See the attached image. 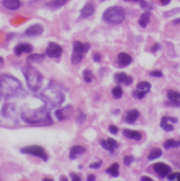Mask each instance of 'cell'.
I'll list each match as a JSON object with an SVG mask.
<instances>
[{
	"label": "cell",
	"mask_w": 180,
	"mask_h": 181,
	"mask_svg": "<svg viewBox=\"0 0 180 181\" xmlns=\"http://www.w3.org/2000/svg\"><path fill=\"white\" fill-rule=\"evenodd\" d=\"M40 98L44 102L45 107L50 110L61 105L66 99V95L62 85L54 80H50L40 92Z\"/></svg>",
	"instance_id": "6da1fadb"
},
{
	"label": "cell",
	"mask_w": 180,
	"mask_h": 181,
	"mask_svg": "<svg viewBox=\"0 0 180 181\" xmlns=\"http://www.w3.org/2000/svg\"><path fill=\"white\" fill-rule=\"evenodd\" d=\"M24 90L21 82L14 76L7 73L0 75V96L11 99L22 95Z\"/></svg>",
	"instance_id": "7a4b0ae2"
},
{
	"label": "cell",
	"mask_w": 180,
	"mask_h": 181,
	"mask_svg": "<svg viewBox=\"0 0 180 181\" xmlns=\"http://www.w3.org/2000/svg\"><path fill=\"white\" fill-rule=\"evenodd\" d=\"M21 118L24 123L30 125L43 124L51 125L53 123L50 112L44 106L35 109H26L21 112Z\"/></svg>",
	"instance_id": "3957f363"
},
{
	"label": "cell",
	"mask_w": 180,
	"mask_h": 181,
	"mask_svg": "<svg viewBox=\"0 0 180 181\" xmlns=\"http://www.w3.org/2000/svg\"><path fill=\"white\" fill-rule=\"evenodd\" d=\"M21 71L25 79L28 88L33 92L40 90L43 82V76L40 72L30 64L23 66Z\"/></svg>",
	"instance_id": "277c9868"
},
{
	"label": "cell",
	"mask_w": 180,
	"mask_h": 181,
	"mask_svg": "<svg viewBox=\"0 0 180 181\" xmlns=\"http://www.w3.org/2000/svg\"><path fill=\"white\" fill-rule=\"evenodd\" d=\"M125 18V12L122 7L118 6H111L106 10L103 14V19L105 22L118 25Z\"/></svg>",
	"instance_id": "5b68a950"
},
{
	"label": "cell",
	"mask_w": 180,
	"mask_h": 181,
	"mask_svg": "<svg viewBox=\"0 0 180 181\" xmlns=\"http://www.w3.org/2000/svg\"><path fill=\"white\" fill-rule=\"evenodd\" d=\"M20 152L21 154L37 156V157L42 159V161L44 162H47L49 159V156L45 152L44 148L39 145L26 146V147L21 148Z\"/></svg>",
	"instance_id": "8992f818"
},
{
	"label": "cell",
	"mask_w": 180,
	"mask_h": 181,
	"mask_svg": "<svg viewBox=\"0 0 180 181\" xmlns=\"http://www.w3.org/2000/svg\"><path fill=\"white\" fill-rule=\"evenodd\" d=\"M84 53L83 44H82L80 41H75L73 45V53L70 57L71 63L74 65L80 64L83 58Z\"/></svg>",
	"instance_id": "52a82bcc"
},
{
	"label": "cell",
	"mask_w": 180,
	"mask_h": 181,
	"mask_svg": "<svg viewBox=\"0 0 180 181\" xmlns=\"http://www.w3.org/2000/svg\"><path fill=\"white\" fill-rule=\"evenodd\" d=\"M73 113V106L71 104H68L64 108L58 109L55 111L54 115L58 121H64L69 119Z\"/></svg>",
	"instance_id": "ba28073f"
},
{
	"label": "cell",
	"mask_w": 180,
	"mask_h": 181,
	"mask_svg": "<svg viewBox=\"0 0 180 181\" xmlns=\"http://www.w3.org/2000/svg\"><path fill=\"white\" fill-rule=\"evenodd\" d=\"M63 53V49L59 45L55 42H49L48 47L45 51V55L49 58L58 59L59 58Z\"/></svg>",
	"instance_id": "9c48e42d"
},
{
	"label": "cell",
	"mask_w": 180,
	"mask_h": 181,
	"mask_svg": "<svg viewBox=\"0 0 180 181\" xmlns=\"http://www.w3.org/2000/svg\"><path fill=\"white\" fill-rule=\"evenodd\" d=\"M153 168L154 171L158 174V176L160 178L167 177V176L172 171V169H171L170 166H168L165 163H156L153 165Z\"/></svg>",
	"instance_id": "30bf717a"
},
{
	"label": "cell",
	"mask_w": 180,
	"mask_h": 181,
	"mask_svg": "<svg viewBox=\"0 0 180 181\" xmlns=\"http://www.w3.org/2000/svg\"><path fill=\"white\" fill-rule=\"evenodd\" d=\"M44 32V28L40 24H34L28 28L25 31V35L29 37L41 35Z\"/></svg>",
	"instance_id": "8fae6325"
},
{
	"label": "cell",
	"mask_w": 180,
	"mask_h": 181,
	"mask_svg": "<svg viewBox=\"0 0 180 181\" xmlns=\"http://www.w3.org/2000/svg\"><path fill=\"white\" fill-rule=\"evenodd\" d=\"M33 50V47L30 44L28 43H22L19 44L15 47L14 52L17 56H20L23 53L30 54Z\"/></svg>",
	"instance_id": "7c38bea8"
},
{
	"label": "cell",
	"mask_w": 180,
	"mask_h": 181,
	"mask_svg": "<svg viewBox=\"0 0 180 181\" xmlns=\"http://www.w3.org/2000/svg\"><path fill=\"white\" fill-rule=\"evenodd\" d=\"M118 66L120 68L128 66L132 62V56L125 52H120L118 56Z\"/></svg>",
	"instance_id": "4fadbf2b"
},
{
	"label": "cell",
	"mask_w": 180,
	"mask_h": 181,
	"mask_svg": "<svg viewBox=\"0 0 180 181\" xmlns=\"http://www.w3.org/2000/svg\"><path fill=\"white\" fill-rule=\"evenodd\" d=\"M85 148L81 145H74L70 148V153H69V158L71 160H75L77 159V156L82 155L85 152Z\"/></svg>",
	"instance_id": "5bb4252c"
},
{
	"label": "cell",
	"mask_w": 180,
	"mask_h": 181,
	"mask_svg": "<svg viewBox=\"0 0 180 181\" xmlns=\"http://www.w3.org/2000/svg\"><path fill=\"white\" fill-rule=\"evenodd\" d=\"M139 116V112L136 109H131L127 111L125 113L124 120L126 123L129 124H133Z\"/></svg>",
	"instance_id": "9a60e30c"
},
{
	"label": "cell",
	"mask_w": 180,
	"mask_h": 181,
	"mask_svg": "<svg viewBox=\"0 0 180 181\" xmlns=\"http://www.w3.org/2000/svg\"><path fill=\"white\" fill-rule=\"evenodd\" d=\"M167 96L170 100V102L174 104L177 107H179L180 106V94L178 92L173 90H169L167 92Z\"/></svg>",
	"instance_id": "2e32d148"
},
{
	"label": "cell",
	"mask_w": 180,
	"mask_h": 181,
	"mask_svg": "<svg viewBox=\"0 0 180 181\" xmlns=\"http://www.w3.org/2000/svg\"><path fill=\"white\" fill-rule=\"evenodd\" d=\"M15 112V106L13 104L7 103L2 106L0 114L4 118H8Z\"/></svg>",
	"instance_id": "e0dca14e"
},
{
	"label": "cell",
	"mask_w": 180,
	"mask_h": 181,
	"mask_svg": "<svg viewBox=\"0 0 180 181\" xmlns=\"http://www.w3.org/2000/svg\"><path fill=\"white\" fill-rule=\"evenodd\" d=\"M123 135L125 137H126L127 138L134 139V140L135 141H139L142 138V134H141L140 132L137 131H134V130H131L129 129H127V128L123 129Z\"/></svg>",
	"instance_id": "ac0fdd59"
},
{
	"label": "cell",
	"mask_w": 180,
	"mask_h": 181,
	"mask_svg": "<svg viewBox=\"0 0 180 181\" xmlns=\"http://www.w3.org/2000/svg\"><path fill=\"white\" fill-rule=\"evenodd\" d=\"M45 54H32L27 57V62L28 64H40L45 59Z\"/></svg>",
	"instance_id": "d6986e66"
},
{
	"label": "cell",
	"mask_w": 180,
	"mask_h": 181,
	"mask_svg": "<svg viewBox=\"0 0 180 181\" xmlns=\"http://www.w3.org/2000/svg\"><path fill=\"white\" fill-rule=\"evenodd\" d=\"M3 4L4 7L10 10H17L20 8V0H4Z\"/></svg>",
	"instance_id": "ffe728a7"
},
{
	"label": "cell",
	"mask_w": 180,
	"mask_h": 181,
	"mask_svg": "<svg viewBox=\"0 0 180 181\" xmlns=\"http://www.w3.org/2000/svg\"><path fill=\"white\" fill-rule=\"evenodd\" d=\"M94 8L92 4H87L83 8L80 10V16L82 18H87L94 14Z\"/></svg>",
	"instance_id": "44dd1931"
},
{
	"label": "cell",
	"mask_w": 180,
	"mask_h": 181,
	"mask_svg": "<svg viewBox=\"0 0 180 181\" xmlns=\"http://www.w3.org/2000/svg\"><path fill=\"white\" fill-rule=\"evenodd\" d=\"M119 168H120V165L118 163H114L110 166L109 168H108L106 170V173L110 174L113 177L117 178L120 175V172H119Z\"/></svg>",
	"instance_id": "7402d4cb"
},
{
	"label": "cell",
	"mask_w": 180,
	"mask_h": 181,
	"mask_svg": "<svg viewBox=\"0 0 180 181\" xmlns=\"http://www.w3.org/2000/svg\"><path fill=\"white\" fill-rule=\"evenodd\" d=\"M150 13L145 12L140 16L139 20V24L141 27L145 28L150 23Z\"/></svg>",
	"instance_id": "603a6c76"
},
{
	"label": "cell",
	"mask_w": 180,
	"mask_h": 181,
	"mask_svg": "<svg viewBox=\"0 0 180 181\" xmlns=\"http://www.w3.org/2000/svg\"><path fill=\"white\" fill-rule=\"evenodd\" d=\"M162 155V151L159 148H153L149 152V154L148 156L149 160L153 161L155 159H157L160 158Z\"/></svg>",
	"instance_id": "cb8c5ba5"
},
{
	"label": "cell",
	"mask_w": 180,
	"mask_h": 181,
	"mask_svg": "<svg viewBox=\"0 0 180 181\" xmlns=\"http://www.w3.org/2000/svg\"><path fill=\"white\" fill-rule=\"evenodd\" d=\"M151 85L148 81H142L139 82L136 85V89L139 90L144 92L146 93H149L151 91Z\"/></svg>",
	"instance_id": "d4e9b609"
},
{
	"label": "cell",
	"mask_w": 180,
	"mask_h": 181,
	"mask_svg": "<svg viewBox=\"0 0 180 181\" xmlns=\"http://www.w3.org/2000/svg\"><path fill=\"white\" fill-rule=\"evenodd\" d=\"M179 147V142L176 141L174 139H168L163 144L165 149L168 150L171 148H178Z\"/></svg>",
	"instance_id": "484cf974"
},
{
	"label": "cell",
	"mask_w": 180,
	"mask_h": 181,
	"mask_svg": "<svg viewBox=\"0 0 180 181\" xmlns=\"http://www.w3.org/2000/svg\"><path fill=\"white\" fill-rule=\"evenodd\" d=\"M87 115L84 113L80 109H77V113L76 117H75V122L77 125H82L84 122L86 121Z\"/></svg>",
	"instance_id": "4316f807"
},
{
	"label": "cell",
	"mask_w": 180,
	"mask_h": 181,
	"mask_svg": "<svg viewBox=\"0 0 180 181\" xmlns=\"http://www.w3.org/2000/svg\"><path fill=\"white\" fill-rule=\"evenodd\" d=\"M68 1V0H52V1L49 2V3H47V5L50 8H57L65 5Z\"/></svg>",
	"instance_id": "83f0119b"
},
{
	"label": "cell",
	"mask_w": 180,
	"mask_h": 181,
	"mask_svg": "<svg viewBox=\"0 0 180 181\" xmlns=\"http://www.w3.org/2000/svg\"><path fill=\"white\" fill-rule=\"evenodd\" d=\"M126 76H127V75L125 72L116 73L113 76L115 82H116L117 84L124 83V81L125 80V78H126Z\"/></svg>",
	"instance_id": "f1b7e54d"
},
{
	"label": "cell",
	"mask_w": 180,
	"mask_h": 181,
	"mask_svg": "<svg viewBox=\"0 0 180 181\" xmlns=\"http://www.w3.org/2000/svg\"><path fill=\"white\" fill-rule=\"evenodd\" d=\"M111 93H112V95H113V97L114 99H120V98L122 97L123 94V89L121 88L120 86L115 87L114 88L112 89Z\"/></svg>",
	"instance_id": "f546056e"
},
{
	"label": "cell",
	"mask_w": 180,
	"mask_h": 181,
	"mask_svg": "<svg viewBox=\"0 0 180 181\" xmlns=\"http://www.w3.org/2000/svg\"><path fill=\"white\" fill-rule=\"evenodd\" d=\"M83 78L84 80L87 83H90L92 82V80L94 79V75H93L92 72L89 69H86L83 71Z\"/></svg>",
	"instance_id": "4dcf8cb0"
},
{
	"label": "cell",
	"mask_w": 180,
	"mask_h": 181,
	"mask_svg": "<svg viewBox=\"0 0 180 181\" xmlns=\"http://www.w3.org/2000/svg\"><path fill=\"white\" fill-rule=\"evenodd\" d=\"M146 92H142L141 90H139L137 89H135L132 91V97L134 98V99H143L144 98L146 97Z\"/></svg>",
	"instance_id": "1f68e13d"
},
{
	"label": "cell",
	"mask_w": 180,
	"mask_h": 181,
	"mask_svg": "<svg viewBox=\"0 0 180 181\" xmlns=\"http://www.w3.org/2000/svg\"><path fill=\"white\" fill-rule=\"evenodd\" d=\"M107 142L108 144V146H109V148H110V152H114L115 149H116V148H118V143H117V141L116 139L111 138V137H108L107 139Z\"/></svg>",
	"instance_id": "d6a6232c"
},
{
	"label": "cell",
	"mask_w": 180,
	"mask_h": 181,
	"mask_svg": "<svg viewBox=\"0 0 180 181\" xmlns=\"http://www.w3.org/2000/svg\"><path fill=\"white\" fill-rule=\"evenodd\" d=\"M123 163H124L125 166H129L134 161V156L132 155H127L123 158Z\"/></svg>",
	"instance_id": "836d02e7"
},
{
	"label": "cell",
	"mask_w": 180,
	"mask_h": 181,
	"mask_svg": "<svg viewBox=\"0 0 180 181\" xmlns=\"http://www.w3.org/2000/svg\"><path fill=\"white\" fill-rule=\"evenodd\" d=\"M140 6L142 8L146 10H151L153 8V6H151L150 3H149L147 1H145V0H140Z\"/></svg>",
	"instance_id": "e575fe53"
},
{
	"label": "cell",
	"mask_w": 180,
	"mask_h": 181,
	"mask_svg": "<svg viewBox=\"0 0 180 181\" xmlns=\"http://www.w3.org/2000/svg\"><path fill=\"white\" fill-rule=\"evenodd\" d=\"M179 176H180V173L179 172H177V173H169L168 176H167V177H168V179L169 180H179Z\"/></svg>",
	"instance_id": "d590c367"
},
{
	"label": "cell",
	"mask_w": 180,
	"mask_h": 181,
	"mask_svg": "<svg viewBox=\"0 0 180 181\" xmlns=\"http://www.w3.org/2000/svg\"><path fill=\"white\" fill-rule=\"evenodd\" d=\"M149 74H150L151 76H153V77L155 78H162L163 76V74L159 70H155V71H151Z\"/></svg>",
	"instance_id": "8d00e7d4"
},
{
	"label": "cell",
	"mask_w": 180,
	"mask_h": 181,
	"mask_svg": "<svg viewBox=\"0 0 180 181\" xmlns=\"http://www.w3.org/2000/svg\"><path fill=\"white\" fill-rule=\"evenodd\" d=\"M102 163H103L102 161H99V162L92 163L90 166H89V168L91 169H98L101 166H102Z\"/></svg>",
	"instance_id": "74e56055"
},
{
	"label": "cell",
	"mask_w": 180,
	"mask_h": 181,
	"mask_svg": "<svg viewBox=\"0 0 180 181\" xmlns=\"http://www.w3.org/2000/svg\"><path fill=\"white\" fill-rule=\"evenodd\" d=\"M179 12V8H177L176 9H172L171 11H169L168 12H165L164 14V16L165 17H169V16H173V15L177 14V13Z\"/></svg>",
	"instance_id": "f35d334b"
},
{
	"label": "cell",
	"mask_w": 180,
	"mask_h": 181,
	"mask_svg": "<svg viewBox=\"0 0 180 181\" xmlns=\"http://www.w3.org/2000/svg\"><path fill=\"white\" fill-rule=\"evenodd\" d=\"M99 144H100V145L101 146V147H102L103 149H104L105 150H107V151H108V152L110 151L109 146H108L107 141L105 140V139H101Z\"/></svg>",
	"instance_id": "ab89813d"
},
{
	"label": "cell",
	"mask_w": 180,
	"mask_h": 181,
	"mask_svg": "<svg viewBox=\"0 0 180 181\" xmlns=\"http://www.w3.org/2000/svg\"><path fill=\"white\" fill-rule=\"evenodd\" d=\"M108 130H109V132L111 134L116 135L118 132V127H116V126L110 125V126H109V127H108Z\"/></svg>",
	"instance_id": "60d3db41"
},
{
	"label": "cell",
	"mask_w": 180,
	"mask_h": 181,
	"mask_svg": "<svg viewBox=\"0 0 180 181\" xmlns=\"http://www.w3.org/2000/svg\"><path fill=\"white\" fill-rule=\"evenodd\" d=\"M162 128L166 132H172L174 130V126L171 125V124H168V123H167L166 125H165Z\"/></svg>",
	"instance_id": "b9f144b4"
},
{
	"label": "cell",
	"mask_w": 180,
	"mask_h": 181,
	"mask_svg": "<svg viewBox=\"0 0 180 181\" xmlns=\"http://www.w3.org/2000/svg\"><path fill=\"white\" fill-rule=\"evenodd\" d=\"M69 175H70L71 180H72L73 181H80L81 180V178H80L79 176H77L75 173L71 172V173H69Z\"/></svg>",
	"instance_id": "7bdbcfd3"
},
{
	"label": "cell",
	"mask_w": 180,
	"mask_h": 181,
	"mask_svg": "<svg viewBox=\"0 0 180 181\" xmlns=\"http://www.w3.org/2000/svg\"><path fill=\"white\" fill-rule=\"evenodd\" d=\"M160 47H161V46H160V45L159 44V43H155V44H154L153 45V47H151V52H153V53H155V52H158V50H159L160 49Z\"/></svg>",
	"instance_id": "ee69618b"
},
{
	"label": "cell",
	"mask_w": 180,
	"mask_h": 181,
	"mask_svg": "<svg viewBox=\"0 0 180 181\" xmlns=\"http://www.w3.org/2000/svg\"><path fill=\"white\" fill-rule=\"evenodd\" d=\"M132 82H133V78H132L131 76L127 75L126 78H125L124 83L126 85H129L132 84Z\"/></svg>",
	"instance_id": "f6af8a7d"
},
{
	"label": "cell",
	"mask_w": 180,
	"mask_h": 181,
	"mask_svg": "<svg viewBox=\"0 0 180 181\" xmlns=\"http://www.w3.org/2000/svg\"><path fill=\"white\" fill-rule=\"evenodd\" d=\"M101 59V56L100 54L99 53H95L94 54V55H93V60L95 62H100V61Z\"/></svg>",
	"instance_id": "bcb514c9"
},
{
	"label": "cell",
	"mask_w": 180,
	"mask_h": 181,
	"mask_svg": "<svg viewBox=\"0 0 180 181\" xmlns=\"http://www.w3.org/2000/svg\"><path fill=\"white\" fill-rule=\"evenodd\" d=\"M167 119H168V121H170L172 123H177V122H178V120H177V118L175 117L167 116Z\"/></svg>",
	"instance_id": "7dc6e473"
},
{
	"label": "cell",
	"mask_w": 180,
	"mask_h": 181,
	"mask_svg": "<svg viewBox=\"0 0 180 181\" xmlns=\"http://www.w3.org/2000/svg\"><path fill=\"white\" fill-rule=\"evenodd\" d=\"M96 180V176H95L94 174H90L88 175L87 177V180L88 181H94Z\"/></svg>",
	"instance_id": "c3c4849f"
},
{
	"label": "cell",
	"mask_w": 180,
	"mask_h": 181,
	"mask_svg": "<svg viewBox=\"0 0 180 181\" xmlns=\"http://www.w3.org/2000/svg\"><path fill=\"white\" fill-rule=\"evenodd\" d=\"M141 180H142V181H152L153 179H152V178L148 177V176H142V177L141 178Z\"/></svg>",
	"instance_id": "681fc988"
},
{
	"label": "cell",
	"mask_w": 180,
	"mask_h": 181,
	"mask_svg": "<svg viewBox=\"0 0 180 181\" xmlns=\"http://www.w3.org/2000/svg\"><path fill=\"white\" fill-rule=\"evenodd\" d=\"M160 2V3H161L162 5H168V4H170V2L171 0H159Z\"/></svg>",
	"instance_id": "f907efd6"
},
{
	"label": "cell",
	"mask_w": 180,
	"mask_h": 181,
	"mask_svg": "<svg viewBox=\"0 0 180 181\" xmlns=\"http://www.w3.org/2000/svg\"><path fill=\"white\" fill-rule=\"evenodd\" d=\"M120 109H114L113 111L112 112V113L115 116H118L120 114Z\"/></svg>",
	"instance_id": "816d5d0a"
},
{
	"label": "cell",
	"mask_w": 180,
	"mask_h": 181,
	"mask_svg": "<svg viewBox=\"0 0 180 181\" xmlns=\"http://www.w3.org/2000/svg\"><path fill=\"white\" fill-rule=\"evenodd\" d=\"M59 180H63V181H68V178L67 177H66V176H64V175H62L61 176V177L59 178Z\"/></svg>",
	"instance_id": "f5cc1de1"
},
{
	"label": "cell",
	"mask_w": 180,
	"mask_h": 181,
	"mask_svg": "<svg viewBox=\"0 0 180 181\" xmlns=\"http://www.w3.org/2000/svg\"><path fill=\"white\" fill-rule=\"evenodd\" d=\"M180 23V19L179 18H177L176 20H175L174 21H173V23L175 24V25H178V24H179Z\"/></svg>",
	"instance_id": "db71d44e"
},
{
	"label": "cell",
	"mask_w": 180,
	"mask_h": 181,
	"mask_svg": "<svg viewBox=\"0 0 180 181\" xmlns=\"http://www.w3.org/2000/svg\"><path fill=\"white\" fill-rule=\"evenodd\" d=\"M43 181H53V180L52 179H50V178H44V179L42 180Z\"/></svg>",
	"instance_id": "11a10c76"
},
{
	"label": "cell",
	"mask_w": 180,
	"mask_h": 181,
	"mask_svg": "<svg viewBox=\"0 0 180 181\" xmlns=\"http://www.w3.org/2000/svg\"><path fill=\"white\" fill-rule=\"evenodd\" d=\"M4 63V59L3 58H2L1 56H0V64H2Z\"/></svg>",
	"instance_id": "9f6ffc18"
},
{
	"label": "cell",
	"mask_w": 180,
	"mask_h": 181,
	"mask_svg": "<svg viewBox=\"0 0 180 181\" xmlns=\"http://www.w3.org/2000/svg\"><path fill=\"white\" fill-rule=\"evenodd\" d=\"M125 1H133V2H139L140 0H125Z\"/></svg>",
	"instance_id": "6f0895ef"
},
{
	"label": "cell",
	"mask_w": 180,
	"mask_h": 181,
	"mask_svg": "<svg viewBox=\"0 0 180 181\" xmlns=\"http://www.w3.org/2000/svg\"><path fill=\"white\" fill-rule=\"evenodd\" d=\"M78 169H82V166H78Z\"/></svg>",
	"instance_id": "680465c9"
}]
</instances>
